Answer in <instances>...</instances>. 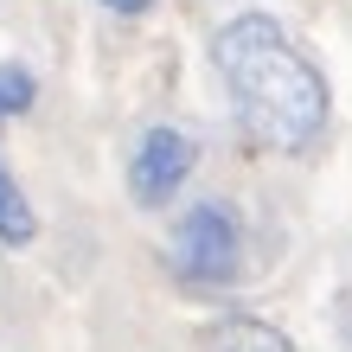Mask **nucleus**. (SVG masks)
<instances>
[{
	"mask_svg": "<svg viewBox=\"0 0 352 352\" xmlns=\"http://www.w3.org/2000/svg\"><path fill=\"white\" fill-rule=\"evenodd\" d=\"M102 7H109V13H122V19H135V13H148L154 0H102Z\"/></svg>",
	"mask_w": 352,
	"mask_h": 352,
	"instance_id": "obj_7",
	"label": "nucleus"
},
{
	"mask_svg": "<svg viewBox=\"0 0 352 352\" xmlns=\"http://www.w3.org/2000/svg\"><path fill=\"white\" fill-rule=\"evenodd\" d=\"M333 320H340V333H346V346H352V288L340 295V314H333Z\"/></svg>",
	"mask_w": 352,
	"mask_h": 352,
	"instance_id": "obj_8",
	"label": "nucleus"
},
{
	"mask_svg": "<svg viewBox=\"0 0 352 352\" xmlns=\"http://www.w3.org/2000/svg\"><path fill=\"white\" fill-rule=\"evenodd\" d=\"M192 167H199V141L186 129H173V122H154V129L135 141V154H129V199L160 212V205L192 179Z\"/></svg>",
	"mask_w": 352,
	"mask_h": 352,
	"instance_id": "obj_3",
	"label": "nucleus"
},
{
	"mask_svg": "<svg viewBox=\"0 0 352 352\" xmlns=\"http://www.w3.org/2000/svg\"><path fill=\"white\" fill-rule=\"evenodd\" d=\"M212 71L231 96L237 129L269 154H307L333 122L327 71L295 45L276 13H237L212 32Z\"/></svg>",
	"mask_w": 352,
	"mask_h": 352,
	"instance_id": "obj_1",
	"label": "nucleus"
},
{
	"mask_svg": "<svg viewBox=\"0 0 352 352\" xmlns=\"http://www.w3.org/2000/svg\"><path fill=\"white\" fill-rule=\"evenodd\" d=\"M32 102H38V77L26 65H0V122H19V116H32Z\"/></svg>",
	"mask_w": 352,
	"mask_h": 352,
	"instance_id": "obj_6",
	"label": "nucleus"
},
{
	"mask_svg": "<svg viewBox=\"0 0 352 352\" xmlns=\"http://www.w3.org/2000/svg\"><path fill=\"white\" fill-rule=\"evenodd\" d=\"M205 346L212 352H301L276 320H263V314H218L212 327H205Z\"/></svg>",
	"mask_w": 352,
	"mask_h": 352,
	"instance_id": "obj_4",
	"label": "nucleus"
},
{
	"mask_svg": "<svg viewBox=\"0 0 352 352\" xmlns=\"http://www.w3.org/2000/svg\"><path fill=\"white\" fill-rule=\"evenodd\" d=\"M167 263H173V276L192 282V288H231L243 276V231H237V218L224 212L218 199L186 205V218L167 237Z\"/></svg>",
	"mask_w": 352,
	"mask_h": 352,
	"instance_id": "obj_2",
	"label": "nucleus"
},
{
	"mask_svg": "<svg viewBox=\"0 0 352 352\" xmlns=\"http://www.w3.org/2000/svg\"><path fill=\"white\" fill-rule=\"evenodd\" d=\"M32 237H38V212H32L26 186L13 179V167L0 160V243H7V250H26Z\"/></svg>",
	"mask_w": 352,
	"mask_h": 352,
	"instance_id": "obj_5",
	"label": "nucleus"
}]
</instances>
